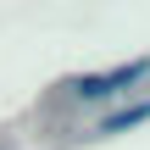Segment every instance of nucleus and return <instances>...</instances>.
I'll return each instance as SVG.
<instances>
[{"instance_id": "obj_1", "label": "nucleus", "mask_w": 150, "mask_h": 150, "mask_svg": "<svg viewBox=\"0 0 150 150\" xmlns=\"http://www.w3.org/2000/svg\"><path fill=\"white\" fill-rule=\"evenodd\" d=\"M150 83V56H134V61H117L106 72H78V78H61L50 106H122L134 100Z\"/></svg>"}, {"instance_id": "obj_2", "label": "nucleus", "mask_w": 150, "mask_h": 150, "mask_svg": "<svg viewBox=\"0 0 150 150\" xmlns=\"http://www.w3.org/2000/svg\"><path fill=\"white\" fill-rule=\"evenodd\" d=\"M150 122V95H139V100H122V106H111L83 139H117V134H134V128H145Z\"/></svg>"}, {"instance_id": "obj_3", "label": "nucleus", "mask_w": 150, "mask_h": 150, "mask_svg": "<svg viewBox=\"0 0 150 150\" xmlns=\"http://www.w3.org/2000/svg\"><path fill=\"white\" fill-rule=\"evenodd\" d=\"M0 150H11V139H0Z\"/></svg>"}]
</instances>
